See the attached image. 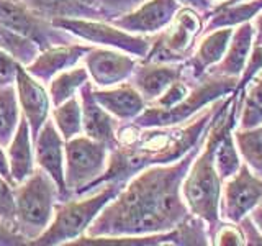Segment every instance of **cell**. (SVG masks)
<instances>
[{"mask_svg":"<svg viewBox=\"0 0 262 246\" xmlns=\"http://www.w3.org/2000/svg\"><path fill=\"white\" fill-rule=\"evenodd\" d=\"M202 145L174 162L154 164L135 174L87 228L89 238L166 233L185 221L190 212L182 197V182Z\"/></svg>","mask_w":262,"mask_h":246,"instance_id":"1","label":"cell"},{"mask_svg":"<svg viewBox=\"0 0 262 246\" xmlns=\"http://www.w3.org/2000/svg\"><path fill=\"white\" fill-rule=\"evenodd\" d=\"M241 107L243 104L234 94L228 95L226 100L220 104L200 151L196 153L182 182V197L188 207V212L207 223L210 240H213L216 230L221 225L220 199L223 180L216 171L215 150L226 127L237 118Z\"/></svg>","mask_w":262,"mask_h":246,"instance_id":"2","label":"cell"},{"mask_svg":"<svg viewBox=\"0 0 262 246\" xmlns=\"http://www.w3.org/2000/svg\"><path fill=\"white\" fill-rule=\"evenodd\" d=\"M220 104L205 112L192 125L182 130H172L174 127H166L162 131H152V133L146 135L139 141L138 148H129L128 151H115L110 166H106V171L85 191L105 182L123 184L129 176H135L136 171L149 168L151 164L152 166L154 164H169L180 159L193 146L202 143L203 131L210 128Z\"/></svg>","mask_w":262,"mask_h":246,"instance_id":"3","label":"cell"},{"mask_svg":"<svg viewBox=\"0 0 262 246\" xmlns=\"http://www.w3.org/2000/svg\"><path fill=\"white\" fill-rule=\"evenodd\" d=\"M57 194L56 182L43 169L33 171V174L15 189V225L25 240L31 243L49 227Z\"/></svg>","mask_w":262,"mask_h":246,"instance_id":"4","label":"cell"},{"mask_svg":"<svg viewBox=\"0 0 262 246\" xmlns=\"http://www.w3.org/2000/svg\"><path fill=\"white\" fill-rule=\"evenodd\" d=\"M121 187V182H106L102 191L90 195L89 199L69 200L66 203L56 205L53 221L36 240L31 241V244L54 246L76 240L92 225V221L103 210L105 205L117 197Z\"/></svg>","mask_w":262,"mask_h":246,"instance_id":"5","label":"cell"},{"mask_svg":"<svg viewBox=\"0 0 262 246\" xmlns=\"http://www.w3.org/2000/svg\"><path fill=\"white\" fill-rule=\"evenodd\" d=\"M237 79L221 77L205 74L203 80L196 86L192 92L177 105L170 109H161L152 105L151 109H144L135 118V125L139 128H166L177 127L180 123L190 120L196 112H200L210 104L221 100L223 97L234 94Z\"/></svg>","mask_w":262,"mask_h":246,"instance_id":"6","label":"cell"},{"mask_svg":"<svg viewBox=\"0 0 262 246\" xmlns=\"http://www.w3.org/2000/svg\"><path fill=\"white\" fill-rule=\"evenodd\" d=\"M108 148L89 136H74L66 145V187L68 192L84 194L106 171Z\"/></svg>","mask_w":262,"mask_h":246,"instance_id":"7","label":"cell"},{"mask_svg":"<svg viewBox=\"0 0 262 246\" xmlns=\"http://www.w3.org/2000/svg\"><path fill=\"white\" fill-rule=\"evenodd\" d=\"M203 16L193 8L180 7L170 28L151 45L144 63H179L190 54L196 36L203 31Z\"/></svg>","mask_w":262,"mask_h":246,"instance_id":"8","label":"cell"},{"mask_svg":"<svg viewBox=\"0 0 262 246\" xmlns=\"http://www.w3.org/2000/svg\"><path fill=\"white\" fill-rule=\"evenodd\" d=\"M262 200V176L241 164L234 176L225 180L220 199V218L239 223Z\"/></svg>","mask_w":262,"mask_h":246,"instance_id":"9","label":"cell"},{"mask_svg":"<svg viewBox=\"0 0 262 246\" xmlns=\"http://www.w3.org/2000/svg\"><path fill=\"white\" fill-rule=\"evenodd\" d=\"M54 27L68 30L82 39L92 41L97 45H103L108 48L120 49V51L129 53L133 56L146 57L151 49V41L147 38L133 35L125 30H121L115 25H106L102 22H92L84 18H54Z\"/></svg>","mask_w":262,"mask_h":246,"instance_id":"10","label":"cell"},{"mask_svg":"<svg viewBox=\"0 0 262 246\" xmlns=\"http://www.w3.org/2000/svg\"><path fill=\"white\" fill-rule=\"evenodd\" d=\"M179 8L176 0H147L133 12L110 20V23L133 35L158 33L169 27Z\"/></svg>","mask_w":262,"mask_h":246,"instance_id":"11","label":"cell"},{"mask_svg":"<svg viewBox=\"0 0 262 246\" xmlns=\"http://www.w3.org/2000/svg\"><path fill=\"white\" fill-rule=\"evenodd\" d=\"M85 66L97 86L112 87L131 77L136 61L113 49H90L85 56Z\"/></svg>","mask_w":262,"mask_h":246,"instance_id":"12","label":"cell"},{"mask_svg":"<svg viewBox=\"0 0 262 246\" xmlns=\"http://www.w3.org/2000/svg\"><path fill=\"white\" fill-rule=\"evenodd\" d=\"M36 162L38 166L48 172L59 191L61 197H68V187H66V176H64V146L62 136L56 130L53 120H46L43 128L39 130L36 138Z\"/></svg>","mask_w":262,"mask_h":246,"instance_id":"13","label":"cell"},{"mask_svg":"<svg viewBox=\"0 0 262 246\" xmlns=\"http://www.w3.org/2000/svg\"><path fill=\"white\" fill-rule=\"evenodd\" d=\"M15 82H16V92H18L16 97L20 100L25 118L28 120L31 138L33 143H35L39 130L43 128V125L48 120L49 97L45 87L27 69H23L21 66L18 68V72H16Z\"/></svg>","mask_w":262,"mask_h":246,"instance_id":"14","label":"cell"},{"mask_svg":"<svg viewBox=\"0 0 262 246\" xmlns=\"http://www.w3.org/2000/svg\"><path fill=\"white\" fill-rule=\"evenodd\" d=\"M82 100V130L85 136L103 143L106 148L115 150L117 148V121L113 115L106 112L103 107L95 100L94 90L89 80L80 87Z\"/></svg>","mask_w":262,"mask_h":246,"instance_id":"15","label":"cell"},{"mask_svg":"<svg viewBox=\"0 0 262 246\" xmlns=\"http://www.w3.org/2000/svg\"><path fill=\"white\" fill-rule=\"evenodd\" d=\"M184 74V64L172 63H144L136 66L131 74V86L143 95L146 102H154L172 82Z\"/></svg>","mask_w":262,"mask_h":246,"instance_id":"16","label":"cell"},{"mask_svg":"<svg viewBox=\"0 0 262 246\" xmlns=\"http://www.w3.org/2000/svg\"><path fill=\"white\" fill-rule=\"evenodd\" d=\"M254 35H256V33H254L252 22L237 25V28L233 31L231 41H229L223 59L216 66H213L207 74L239 79L244 71V66L248 63V57L251 54V49L254 45Z\"/></svg>","mask_w":262,"mask_h":246,"instance_id":"17","label":"cell"},{"mask_svg":"<svg viewBox=\"0 0 262 246\" xmlns=\"http://www.w3.org/2000/svg\"><path fill=\"white\" fill-rule=\"evenodd\" d=\"M233 27H223L208 31L205 38L199 43L195 54L184 64V71L190 72L193 79H203L213 66H216L228 49L229 41L233 36Z\"/></svg>","mask_w":262,"mask_h":246,"instance_id":"18","label":"cell"},{"mask_svg":"<svg viewBox=\"0 0 262 246\" xmlns=\"http://www.w3.org/2000/svg\"><path fill=\"white\" fill-rule=\"evenodd\" d=\"M0 23L18 35L31 38L36 43L43 39L49 45L51 39V30L46 27L43 20L38 18V13L27 10L12 0H0Z\"/></svg>","mask_w":262,"mask_h":246,"instance_id":"19","label":"cell"},{"mask_svg":"<svg viewBox=\"0 0 262 246\" xmlns=\"http://www.w3.org/2000/svg\"><path fill=\"white\" fill-rule=\"evenodd\" d=\"M94 97L106 112L120 120H135L146 109L143 95L129 84L105 90H94Z\"/></svg>","mask_w":262,"mask_h":246,"instance_id":"20","label":"cell"},{"mask_svg":"<svg viewBox=\"0 0 262 246\" xmlns=\"http://www.w3.org/2000/svg\"><path fill=\"white\" fill-rule=\"evenodd\" d=\"M90 49L89 46L71 45L61 48H49L41 56H38L35 61L28 66V72L33 77L39 80H49L54 74L61 72L64 69L71 68L76 64L82 56L87 54Z\"/></svg>","mask_w":262,"mask_h":246,"instance_id":"21","label":"cell"},{"mask_svg":"<svg viewBox=\"0 0 262 246\" xmlns=\"http://www.w3.org/2000/svg\"><path fill=\"white\" fill-rule=\"evenodd\" d=\"M8 164H10V174L13 186H18L25 179L33 174L35 166V156H33V138L27 118H21L15 135L8 145Z\"/></svg>","mask_w":262,"mask_h":246,"instance_id":"22","label":"cell"},{"mask_svg":"<svg viewBox=\"0 0 262 246\" xmlns=\"http://www.w3.org/2000/svg\"><path fill=\"white\" fill-rule=\"evenodd\" d=\"M262 12V0H244L231 5H218L205 16L207 22L203 31L208 33L223 27H237V25L252 22Z\"/></svg>","mask_w":262,"mask_h":246,"instance_id":"23","label":"cell"},{"mask_svg":"<svg viewBox=\"0 0 262 246\" xmlns=\"http://www.w3.org/2000/svg\"><path fill=\"white\" fill-rule=\"evenodd\" d=\"M30 10L41 16H56V18H103L100 10L87 7L77 0H25Z\"/></svg>","mask_w":262,"mask_h":246,"instance_id":"24","label":"cell"},{"mask_svg":"<svg viewBox=\"0 0 262 246\" xmlns=\"http://www.w3.org/2000/svg\"><path fill=\"white\" fill-rule=\"evenodd\" d=\"M234 125H236V120H233L226 127V130L223 131V135H221L220 141L216 145V150H215L216 171H218V174H220L223 182L231 176H234L243 164L241 154H239V150H237V146H236L234 135H233Z\"/></svg>","mask_w":262,"mask_h":246,"instance_id":"25","label":"cell"},{"mask_svg":"<svg viewBox=\"0 0 262 246\" xmlns=\"http://www.w3.org/2000/svg\"><path fill=\"white\" fill-rule=\"evenodd\" d=\"M241 158L248 166L262 176V123L252 128H237L233 131Z\"/></svg>","mask_w":262,"mask_h":246,"instance_id":"26","label":"cell"},{"mask_svg":"<svg viewBox=\"0 0 262 246\" xmlns=\"http://www.w3.org/2000/svg\"><path fill=\"white\" fill-rule=\"evenodd\" d=\"M89 80V71L85 68H76L72 71L61 72L51 80L49 86V95H51L53 104L57 107L69 100L74 94Z\"/></svg>","mask_w":262,"mask_h":246,"instance_id":"27","label":"cell"},{"mask_svg":"<svg viewBox=\"0 0 262 246\" xmlns=\"http://www.w3.org/2000/svg\"><path fill=\"white\" fill-rule=\"evenodd\" d=\"M54 125L59 130L61 136L69 141L71 138L82 133V109L77 97H71L69 100L57 105L53 113Z\"/></svg>","mask_w":262,"mask_h":246,"instance_id":"28","label":"cell"},{"mask_svg":"<svg viewBox=\"0 0 262 246\" xmlns=\"http://www.w3.org/2000/svg\"><path fill=\"white\" fill-rule=\"evenodd\" d=\"M18 104L12 86L0 89V145H10L18 125Z\"/></svg>","mask_w":262,"mask_h":246,"instance_id":"29","label":"cell"},{"mask_svg":"<svg viewBox=\"0 0 262 246\" xmlns=\"http://www.w3.org/2000/svg\"><path fill=\"white\" fill-rule=\"evenodd\" d=\"M252 82L251 89L244 94L239 118L241 128H252L262 123V77H256Z\"/></svg>","mask_w":262,"mask_h":246,"instance_id":"30","label":"cell"},{"mask_svg":"<svg viewBox=\"0 0 262 246\" xmlns=\"http://www.w3.org/2000/svg\"><path fill=\"white\" fill-rule=\"evenodd\" d=\"M260 72H262V45L254 43L252 49H251V54L248 57V63L244 66L241 77L237 79L236 90H234V95H237V98H239L241 102L244 100L246 89H248V86L259 76Z\"/></svg>","mask_w":262,"mask_h":246,"instance_id":"31","label":"cell"},{"mask_svg":"<svg viewBox=\"0 0 262 246\" xmlns=\"http://www.w3.org/2000/svg\"><path fill=\"white\" fill-rule=\"evenodd\" d=\"M147 2V0H97L98 8L103 18H118L121 15H126L133 12L141 4Z\"/></svg>","mask_w":262,"mask_h":246,"instance_id":"32","label":"cell"},{"mask_svg":"<svg viewBox=\"0 0 262 246\" xmlns=\"http://www.w3.org/2000/svg\"><path fill=\"white\" fill-rule=\"evenodd\" d=\"M188 92H190V90H188V86L182 79H179L176 82H172V84L164 90L158 98H156L154 105L161 107V109H170V107H174L179 102H182Z\"/></svg>","mask_w":262,"mask_h":246,"instance_id":"33","label":"cell"},{"mask_svg":"<svg viewBox=\"0 0 262 246\" xmlns=\"http://www.w3.org/2000/svg\"><path fill=\"white\" fill-rule=\"evenodd\" d=\"M213 244L218 246H241L246 244L244 235L241 232V227L237 223H221L220 228L216 230L215 236H213Z\"/></svg>","mask_w":262,"mask_h":246,"instance_id":"34","label":"cell"},{"mask_svg":"<svg viewBox=\"0 0 262 246\" xmlns=\"http://www.w3.org/2000/svg\"><path fill=\"white\" fill-rule=\"evenodd\" d=\"M0 220L15 225V195L12 184L2 176H0Z\"/></svg>","mask_w":262,"mask_h":246,"instance_id":"35","label":"cell"},{"mask_svg":"<svg viewBox=\"0 0 262 246\" xmlns=\"http://www.w3.org/2000/svg\"><path fill=\"white\" fill-rule=\"evenodd\" d=\"M241 227V232L244 235V241L246 244H251V246H262V233L260 230L257 228V225L254 223L252 218L248 215L244 217L239 223H237Z\"/></svg>","mask_w":262,"mask_h":246,"instance_id":"36","label":"cell"},{"mask_svg":"<svg viewBox=\"0 0 262 246\" xmlns=\"http://www.w3.org/2000/svg\"><path fill=\"white\" fill-rule=\"evenodd\" d=\"M18 68H20V64L16 63L13 57L7 56L4 51H0V80H5V84L15 80Z\"/></svg>","mask_w":262,"mask_h":246,"instance_id":"37","label":"cell"},{"mask_svg":"<svg viewBox=\"0 0 262 246\" xmlns=\"http://www.w3.org/2000/svg\"><path fill=\"white\" fill-rule=\"evenodd\" d=\"M15 225L8 223L5 220H0V246H10V244H21L25 243V238L13 228Z\"/></svg>","mask_w":262,"mask_h":246,"instance_id":"38","label":"cell"},{"mask_svg":"<svg viewBox=\"0 0 262 246\" xmlns=\"http://www.w3.org/2000/svg\"><path fill=\"white\" fill-rule=\"evenodd\" d=\"M176 2L180 5V7H188V8H193L199 13H203V15H208L215 5H213V0H176Z\"/></svg>","mask_w":262,"mask_h":246,"instance_id":"39","label":"cell"},{"mask_svg":"<svg viewBox=\"0 0 262 246\" xmlns=\"http://www.w3.org/2000/svg\"><path fill=\"white\" fill-rule=\"evenodd\" d=\"M0 176L13 186V179H12V174H10V164H8V158H7V154L2 150V145H0Z\"/></svg>","mask_w":262,"mask_h":246,"instance_id":"40","label":"cell"},{"mask_svg":"<svg viewBox=\"0 0 262 246\" xmlns=\"http://www.w3.org/2000/svg\"><path fill=\"white\" fill-rule=\"evenodd\" d=\"M252 25H254V43H257V45H262V12L254 18V22H252Z\"/></svg>","mask_w":262,"mask_h":246,"instance_id":"41","label":"cell"},{"mask_svg":"<svg viewBox=\"0 0 262 246\" xmlns=\"http://www.w3.org/2000/svg\"><path fill=\"white\" fill-rule=\"evenodd\" d=\"M249 217L252 218V221L257 225V228L260 230V233H262V200L256 205V209L249 213Z\"/></svg>","mask_w":262,"mask_h":246,"instance_id":"42","label":"cell"},{"mask_svg":"<svg viewBox=\"0 0 262 246\" xmlns=\"http://www.w3.org/2000/svg\"><path fill=\"white\" fill-rule=\"evenodd\" d=\"M77 2L84 4V5H87V7H94V5L97 4V0H77Z\"/></svg>","mask_w":262,"mask_h":246,"instance_id":"43","label":"cell"},{"mask_svg":"<svg viewBox=\"0 0 262 246\" xmlns=\"http://www.w3.org/2000/svg\"><path fill=\"white\" fill-rule=\"evenodd\" d=\"M221 2H225V0H221Z\"/></svg>","mask_w":262,"mask_h":246,"instance_id":"44","label":"cell"}]
</instances>
